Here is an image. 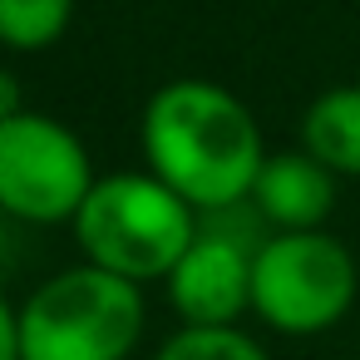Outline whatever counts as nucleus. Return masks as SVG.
<instances>
[{
	"label": "nucleus",
	"mask_w": 360,
	"mask_h": 360,
	"mask_svg": "<svg viewBox=\"0 0 360 360\" xmlns=\"http://www.w3.org/2000/svg\"><path fill=\"white\" fill-rule=\"evenodd\" d=\"M89 148L55 114L25 109L0 124V212L35 227L75 222L94 188Z\"/></svg>",
	"instance_id": "5"
},
{
	"label": "nucleus",
	"mask_w": 360,
	"mask_h": 360,
	"mask_svg": "<svg viewBox=\"0 0 360 360\" xmlns=\"http://www.w3.org/2000/svg\"><path fill=\"white\" fill-rule=\"evenodd\" d=\"M252 252L227 232H198L178 266L163 276L183 326H237L252 311Z\"/></svg>",
	"instance_id": "6"
},
{
	"label": "nucleus",
	"mask_w": 360,
	"mask_h": 360,
	"mask_svg": "<svg viewBox=\"0 0 360 360\" xmlns=\"http://www.w3.org/2000/svg\"><path fill=\"white\" fill-rule=\"evenodd\" d=\"M153 360H266V350L237 326H183L158 345Z\"/></svg>",
	"instance_id": "10"
},
{
	"label": "nucleus",
	"mask_w": 360,
	"mask_h": 360,
	"mask_svg": "<svg viewBox=\"0 0 360 360\" xmlns=\"http://www.w3.org/2000/svg\"><path fill=\"white\" fill-rule=\"evenodd\" d=\"M15 114H25V94H20V79H15L11 70H0V124H6V119H15Z\"/></svg>",
	"instance_id": "12"
},
{
	"label": "nucleus",
	"mask_w": 360,
	"mask_h": 360,
	"mask_svg": "<svg viewBox=\"0 0 360 360\" xmlns=\"http://www.w3.org/2000/svg\"><path fill=\"white\" fill-rule=\"evenodd\" d=\"M143 340V286L94 262L65 266L20 306V360H129Z\"/></svg>",
	"instance_id": "3"
},
{
	"label": "nucleus",
	"mask_w": 360,
	"mask_h": 360,
	"mask_svg": "<svg viewBox=\"0 0 360 360\" xmlns=\"http://www.w3.org/2000/svg\"><path fill=\"white\" fill-rule=\"evenodd\" d=\"M252 207L276 232L326 227V217L335 212V173L326 163H316L306 148L266 153V163L252 183Z\"/></svg>",
	"instance_id": "7"
},
{
	"label": "nucleus",
	"mask_w": 360,
	"mask_h": 360,
	"mask_svg": "<svg viewBox=\"0 0 360 360\" xmlns=\"http://www.w3.org/2000/svg\"><path fill=\"white\" fill-rule=\"evenodd\" d=\"M139 143L148 173L163 178L198 212H222L252 198V183L266 163L252 109L212 79L163 84L143 104Z\"/></svg>",
	"instance_id": "1"
},
{
	"label": "nucleus",
	"mask_w": 360,
	"mask_h": 360,
	"mask_svg": "<svg viewBox=\"0 0 360 360\" xmlns=\"http://www.w3.org/2000/svg\"><path fill=\"white\" fill-rule=\"evenodd\" d=\"M360 291L355 252L326 227L271 232L252 252V311L281 335H321L345 321Z\"/></svg>",
	"instance_id": "4"
},
{
	"label": "nucleus",
	"mask_w": 360,
	"mask_h": 360,
	"mask_svg": "<svg viewBox=\"0 0 360 360\" xmlns=\"http://www.w3.org/2000/svg\"><path fill=\"white\" fill-rule=\"evenodd\" d=\"M75 20V0H0V45L15 55H40L60 45Z\"/></svg>",
	"instance_id": "9"
},
{
	"label": "nucleus",
	"mask_w": 360,
	"mask_h": 360,
	"mask_svg": "<svg viewBox=\"0 0 360 360\" xmlns=\"http://www.w3.org/2000/svg\"><path fill=\"white\" fill-rule=\"evenodd\" d=\"M301 148L335 178H360V84L321 89L301 114Z\"/></svg>",
	"instance_id": "8"
},
{
	"label": "nucleus",
	"mask_w": 360,
	"mask_h": 360,
	"mask_svg": "<svg viewBox=\"0 0 360 360\" xmlns=\"http://www.w3.org/2000/svg\"><path fill=\"white\" fill-rule=\"evenodd\" d=\"M0 360H20V306H11L6 291H0Z\"/></svg>",
	"instance_id": "11"
},
{
	"label": "nucleus",
	"mask_w": 360,
	"mask_h": 360,
	"mask_svg": "<svg viewBox=\"0 0 360 360\" xmlns=\"http://www.w3.org/2000/svg\"><path fill=\"white\" fill-rule=\"evenodd\" d=\"M70 227H75L84 262L143 286V281H163L178 266V257L193 247L198 207L183 202L148 168L109 173L89 188V198Z\"/></svg>",
	"instance_id": "2"
}]
</instances>
